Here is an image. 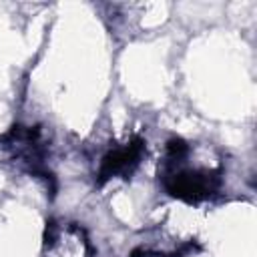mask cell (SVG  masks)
Returning <instances> with one entry per match:
<instances>
[{"label":"cell","mask_w":257,"mask_h":257,"mask_svg":"<svg viewBox=\"0 0 257 257\" xmlns=\"http://www.w3.org/2000/svg\"><path fill=\"white\" fill-rule=\"evenodd\" d=\"M141 151H143V145H141V143L128 145V147H124V149L114 151L112 155H108V157L104 159L102 169H100V175L106 179V177H112V175H118V173H128V171L139 163Z\"/></svg>","instance_id":"cell-1"}]
</instances>
